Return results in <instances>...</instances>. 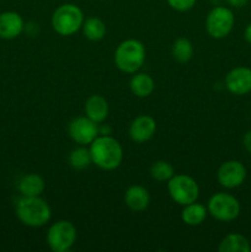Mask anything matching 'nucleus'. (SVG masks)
<instances>
[{"label":"nucleus","instance_id":"nucleus-2","mask_svg":"<svg viewBox=\"0 0 251 252\" xmlns=\"http://www.w3.org/2000/svg\"><path fill=\"white\" fill-rule=\"evenodd\" d=\"M15 213L17 219L30 228L44 226L52 217L51 207L41 196H21L15 206Z\"/></svg>","mask_w":251,"mask_h":252},{"label":"nucleus","instance_id":"nucleus-11","mask_svg":"<svg viewBox=\"0 0 251 252\" xmlns=\"http://www.w3.org/2000/svg\"><path fill=\"white\" fill-rule=\"evenodd\" d=\"M225 88L238 96L246 95L251 91V69L246 66L234 68L226 74Z\"/></svg>","mask_w":251,"mask_h":252},{"label":"nucleus","instance_id":"nucleus-21","mask_svg":"<svg viewBox=\"0 0 251 252\" xmlns=\"http://www.w3.org/2000/svg\"><path fill=\"white\" fill-rule=\"evenodd\" d=\"M171 53L177 62L187 63L193 57V44L186 37H180L172 44Z\"/></svg>","mask_w":251,"mask_h":252},{"label":"nucleus","instance_id":"nucleus-14","mask_svg":"<svg viewBox=\"0 0 251 252\" xmlns=\"http://www.w3.org/2000/svg\"><path fill=\"white\" fill-rule=\"evenodd\" d=\"M125 203L130 211L143 212L149 207L150 194L145 187L139 185H133L128 187L125 193Z\"/></svg>","mask_w":251,"mask_h":252},{"label":"nucleus","instance_id":"nucleus-15","mask_svg":"<svg viewBox=\"0 0 251 252\" xmlns=\"http://www.w3.org/2000/svg\"><path fill=\"white\" fill-rule=\"evenodd\" d=\"M84 111H85L86 117H89L91 121L98 125V123H102L107 118L110 108H108L107 100L103 96L91 95L86 100Z\"/></svg>","mask_w":251,"mask_h":252},{"label":"nucleus","instance_id":"nucleus-23","mask_svg":"<svg viewBox=\"0 0 251 252\" xmlns=\"http://www.w3.org/2000/svg\"><path fill=\"white\" fill-rule=\"evenodd\" d=\"M174 175V167H172V165L170 162L165 161V160L155 161L152 165V167H150V176L159 182L169 181Z\"/></svg>","mask_w":251,"mask_h":252},{"label":"nucleus","instance_id":"nucleus-8","mask_svg":"<svg viewBox=\"0 0 251 252\" xmlns=\"http://www.w3.org/2000/svg\"><path fill=\"white\" fill-rule=\"evenodd\" d=\"M235 24L233 11L226 6H216L206 17V30L212 38L221 39L228 36Z\"/></svg>","mask_w":251,"mask_h":252},{"label":"nucleus","instance_id":"nucleus-22","mask_svg":"<svg viewBox=\"0 0 251 252\" xmlns=\"http://www.w3.org/2000/svg\"><path fill=\"white\" fill-rule=\"evenodd\" d=\"M68 160L69 165H70L74 170H84L93 164L90 150L86 149V148L84 147L76 148V149L71 150V153L69 154Z\"/></svg>","mask_w":251,"mask_h":252},{"label":"nucleus","instance_id":"nucleus-10","mask_svg":"<svg viewBox=\"0 0 251 252\" xmlns=\"http://www.w3.org/2000/svg\"><path fill=\"white\" fill-rule=\"evenodd\" d=\"M246 179V167L238 160H228L219 166L217 180L224 189H238Z\"/></svg>","mask_w":251,"mask_h":252},{"label":"nucleus","instance_id":"nucleus-12","mask_svg":"<svg viewBox=\"0 0 251 252\" xmlns=\"http://www.w3.org/2000/svg\"><path fill=\"white\" fill-rule=\"evenodd\" d=\"M155 132H157V122L152 116H138L129 126V137L135 143L148 142L154 137Z\"/></svg>","mask_w":251,"mask_h":252},{"label":"nucleus","instance_id":"nucleus-9","mask_svg":"<svg viewBox=\"0 0 251 252\" xmlns=\"http://www.w3.org/2000/svg\"><path fill=\"white\" fill-rule=\"evenodd\" d=\"M68 133L71 139L80 145H90L100 135V127L90 118L76 117L69 123Z\"/></svg>","mask_w":251,"mask_h":252},{"label":"nucleus","instance_id":"nucleus-17","mask_svg":"<svg viewBox=\"0 0 251 252\" xmlns=\"http://www.w3.org/2000/svg\"><path fill=\"white\" fill-rule=\"evenodd\" d=\"M208 209L203 204L192 202V203L184 206L181 212V219L186 225L189 226H198L206 220Z\"/></svg>","mask_w":251,"mask_h":252},{"label":"nucleus","instance_id":"nucleus-4","mask_svg":"<svg viewBox=\"0 0 251 252\" xmlns=\"http://www.w3.org/2000/svg\"><path fill=\"white\" fill-rule=\"evenodd\" d=\"M52 27L61 36H71L83 27L84 14L75 4L61 5L52 15Z\"/></svg>","mask_w":251,"mask_h":252},{"label":"nucleus","instance_id":"nucleus-28","mask_svg":"<svg viewBox=\"0 0 251 252\" xmlns=\"http://www.w3.org/2000/svg\"><path fill=\"white\" fill-rule=\"evenodd\" d=\"M102 1H108V0H102Z\"/></svg>","mask_w":251,"mask_h":252},{"label":"nucleus","instance_id":"nucleus-27","mask_svg":"<svg viewBox=\"0 0 251 252\" xmlns=\"http://www.w3.org/2000/svg\"><path fill=\"white\" fill-rule=\"evenodd\" d=\"M244 38L248 42L249 44H251V22L245 27V31H244Z\"/></svg>","mask_w":251,"mask_h":252},{"label":"nucleus","instance_id":"nucleus-6","mask_svg":"<svg viewBox=\"0 0 251 252\" xmlns=\"http://www.w3.org/2000/svg\"><path fill=\"white\" fill-rule=\"evenodd\" d=\"M76 228L69 220H58L49 226L47 231V244L54 252H66L76 241Z\"/></svg>","mask_w":251,"mask_h":252},{"label":"nucleus","instance_id":"nucleus-3","mask_svg":"<svg viewBox=\"0 0 251 252\" xmlns=\"http://www.w3.org/2000/svg\"><path fill=\"white\" fill-rule=\"evenodd\" d=\"M145 62V47L138 39H126L121 42L115 52V64L121 71L134 74Z\"/></svg>","mask_w":251,"mask_h":252},{"label":"nucleus","instance_id":"nucleus-7","mask_svg":"<svg viewBox=\"0 0 251 252\" xmlns=\"http://www.w3.org/2000/svg\"><path fill=\"white\" fill-rule=\"evenodd\" d=\"M208 213L219 221H231L240 214V203L230 193L218 192L209 198L207 204Z\"/></svg>","mask_w":251,"mask_h":252},{"label":"nucleus","instance_id":"nucleus-24","mask_svg":"<svg viewBox=\"0 0 251 252\" xmlns=\"http://www.w3.org/2000/svg\"><path fill=\"white\" fill-rule=\"evenodd\" d=\"M169 6L176 11L185 12L191 10L196 5L197 0H166Z\"/></svg>","mask_w":251,"mask_h":252},{"label":"nucleus","instance_id":"nucleus-13","mask_svg":"<svg viewBox=\"0 0 251 252\" xmlns=\"http://www.w3.org/2000/svg\"><path fill=\"white\" fill-rule=\"evenodd\" d=\"M24 29V20L20 14L15 11H5L0 14V38H16L22 33Z\"/></svg>","mask_w":251,"mask_h":252},{"label":"nucleus","instance_id":"nucleus-26","mask_svg":"<svg viewBox=\"0 0 251 252\" xmlns=\"http://www.w3.org/2000/svg\"><path fill=\"white\" fill-rule=\"evenodd\" d=\"M225 1L233 7H243L248 4L249 0H225Z\"/></svg>","mask_w":251,"mask_h":252},{"label":"nucleus","instance_id":"nucleus-18","mask_svg":"<svg viewBox=\"0 0 251 252\" xmlns=\"http://www.w3.org/2000/svg\"><path fill=\"white\" fill-rule=\"evenodd\" d=\"M129 88L137 97H148L155 89L154 79L147 73H134L129 81Z\"/></svg>","mask_w":251,"mask_h":252},{"label":"nucleus","instance_id":"nucleus-25","mask_svg":"<svg viewBox=\"0 0 251 252\" xmlns=\"http://www.w3.org/2000/svg\"><path fill=\"white\" fill-rule=\"evenodd\" d=\"M243 144L246 152H248L249 154H251V130H249V132H246L245 134H244Z\"/></svg>","mask_w":251,"mask_h":252},{"label":"nucleus","instance_id":"nucleus-5","mask_svg":"<svg viewBox=\"0 0 251 252\" xmlns=\"http://www.w3.org/2000/svg\"><path fill=\"white\" fill-rule=\"evenodd\" d=\"M167 191L172 201L182 207L196 202L199 196V187L196 180L185 174L174 175L167 181Z\"/></svg>","mask_w":251,"mask_h":252},{"label":"nucleus","instance_id":"nucleus-20","mask_svg":"<svg viewBox=\"0 0 251 252\" xmlns=\"http://www.w3.org/2000/svg\"><path fill=\"white\" fill-rule=\"evenodd\" d=\"M81 29H83L84 36L94 42L101 41L106 34L105 22L96 16H91L84 20V24Z\"/></svg>","mask_w":251,"mask_h":252},{"label":"nucleus","instance_id":"nucleus-1","mask_svg":"<svg viewBox=\"0 0 251 252\" xmlns=\"http://www.w3.org/2000/svg\"><path fill=\"white\" fill-rule=\"evenodd\" d=\"M90 154L93 164L105 171L117 169L123 160V149L117 139L110 134L98 135L90 144Z\"/></svg>","mask_w":251,"mask_h":252},{"label":"nucleus","instance_id":"nucleus-19","mask_svg":"<svg viewBox=\"0 0 251 252\" xmlns=\"http://www.w3.org/2000/svg\"><path fill=\"white\" fill-rule=\"evenodd\" d=\"M219 252H250L251 246L248 239L241 234H228L219 243Z\"/></svg>","mask_w":251,"mask_h":252},{"label":"nucleus","instance_id":"nucleus-16","mask_svg":"<svg viewBox=\"0 0 251 252\" xmlns=\"http://www.w3.org/2000/svg\"><path fill=\"white\" fill-rule=\"evenodd\" d=\"M46 189V182L43 177L38 174H27L24 175L17 182V189L21 196L37 197L41 196Z\"/></svg>","mask_w":251,"mask_h":252}]
</instances>
